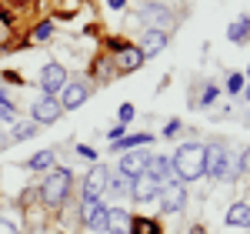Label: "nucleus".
Segmentation results:
<instances>
[{"label":"nucleus","mask_w":250,"mask_h":234,"mask_svg":"<svg viewBox=\"0 0 250 234\" xmlns=\"http://www.w3.org/2000/svg\"><path fill=\"white\" fill-rule=\"evenodd\" d=\"M187 234H207V231H204V224H193V228H190Z\"/></svg>","instance_id":"nucleus-37"},{"label":"nucleus","mask_w":250,"mask_h":234,"mask_svg":"<svg viewBox=\"0 0 250 234\" xmlns=\"http://www.w3.org/2000/svg\"><path fill=\"white\" fill-rule=\"evenodd\" d=\"M204 177L210 181H240L237 164L227 154V144H204Z\"/></svg>","instance_id":"nucleus-2"},{"label":"nucleus","mask_w":250,"mask_h":234,"mask_svg":"<svg viewBox=\"0 0 250 234\" xmlns=\"http://www.w3.org/2000/svg\"><path fill=\"white\" fill-rule=\"evenodd\" d=\"M120 137H127V127H124V124H117V127H110V134H107V140H110V144H117Z\"/></svg>","instance_id":"nucleus-31"},{"label":"nucleus","mask_w":250,"mask_h":234,"mask_svg":"<svg viewBox=\"0 0 250 234\" xmlns=\"http://www.w3.org/2000/svg\"><path fill=\"white\" fill-rule=\"evenodd\" d=\"M244 77H247V80H250V67H247V74H244Z\"/></svg>","instance_id":"nucleus-40"},{"label":"nucleus","mask_w":250,"mask_h":234,"mask_svg":"<svg viewBox=\"0 0 250 234\" xmlns=\"http://www.w3.org/2000/svg\"><path fill=\"white\" fill-rule=\"evenodd\" d=\"M34 134H37V124L27 117V120H17V124H14V131H10V140H14V144H20V140H30Z\"/></svg>","instance_id":"nucleus-22"},{"label":"nucleus","mask_w":250,"mask_h":234,"mask_svg":"<svg viewBox=\"0 0 250 234\" xmlns=\"http://www.w3.org/2000/svg\"><path fill=\"white\" fill-rule=\"evenodd\" d=\"M77 154L87 157V161H97V151H94V147H87V144H77Z\"/></svg>","instance_id":"nucleus-34"},{"label":"nucleus","mask_w":250,"mask_h":234,"mask_svg":"<svg viewBox=\"0 0 250 234\" xmlns=\"http://www.w3.org/2000/svg\"><path fill=\"white\" fill-rule=\"evenodd\" d=\"M157 194H160V181H154L150 174H140L130 187V197L137 204H150V201H157Z\"/></svg>","instance_id":"nucleus-14"},{"label":"nucleus","mask_w":250,"mask_h":234,"mask_svg":"<svg viewBox=\"0 0 250 234\" xmlns=\"http://www.w3.org/2000/svg\"><path fill=\"white\" fill-rule=\"evenodd\" d=\"M173 134H180V120H177V117L164 124V137H173Z\"/></svg>","instance_id":"nucleus-32"},{"label":"nucleus","mask_w":250,"mask_h":234,"mask_svg":"<svg viewBox=\"0 0 250 234\" xmlns=\"http://www.w3.org/2000/svg\"><path fill=\"white\" fill-rule=\"evenodd\" d=\"M237 171H240V177H250V147L240 151V157H237Z\"/></svg>","instance_id":"nucleus-30"},{"label":"nucleus","mask_w":250,"mask_h":234,"mask_svg":"<svg viewBox=\"0 0 250 234\" xmlns=\"http://www.w3.org/2000/svg\"><path fill=\"white\" fill-rule=\"evenodd\" d=\"M0 120L3 124H17V107L10 100H0Z\"/></svg>","instance_id":"nucleus-29"},{"label":"nucleus","mask_w":250,"mask_h":234,"mask_svg":"<svg viewBox=\"0 0 250 234\" xmlns=\"http://www.w3.org/2000/svg\"><path fill=\"white\" fill-rule=\"evenodd\" d=\"M217 97H220V87H217V84H204V87H200V94L193 97V104H200V107H210Z\"/></svg>","instance_id":"nucleus-25"},{"label":"nucleus","mask_w":250,"mask_h":234,"mask_svg":"<svg viewBox=\"0 0 250 234\" xmlns=\"http://www.w3.org/2000/svg\"><path fill=\"white\" fill-rule=\"evenodd\" d=\"M134 117H137V107L130 104V100H124V104L117 107V124H124V127H127V124H130Z\"/></svg>","instance_id":"nucleus-28"},{"label":"nucleus","mask_w":250,"mask_h":234,"mask_svg":"<svg viewBox=\"0 0 250 234\" xmlns=\"http://www.w3.org/2000/svg\"><path fill=\"white\" fill-rule=\"evenodd\" d=\"M117 70H114V57H97L94 60V80H110Z\"/></svg>","instance_id":"nucleus-24"},{"label":"nucleus","mask_w":250,"mask_h":234,"mask_svg":"<svg viewBox=\"0 0 250 234\" xmlns=\"http://www.w3.org/2000/svg\"><path fill=\"white\" fill-rule=\"evenodd\" d=\"M147 161H150V151L147 147H140V151H127V154L120 157V174H127L130 181H137V177L147 171Z\"/></svg>","instance_id":"nucleus-11"},{"label":"nucleus","mask_w":250,"mask_h":234,"mask_svg":"<svg viewBox=\"0 0 250 234\" xmlns=\"http://www.w3.org/2000/svg\"><path fill=\"white\" fill-rule=\"evenodd\" d=\"M244 97H247V104H250V80H247V87H244Z\"/></svg>","instance_id":"nucleus-38"},{"label":"nucleus","mask_w":250,"mask_h":234,"mask_svg":"<svg viewBox=\"0 0 250 234\" xmlns=\"http://www.w3.org/2000/svg\"><path fill=\"white\" fill-rule=\"evenodd\" d=\"M63 87H67V67L57 64V60L43 64V67H40V91L50 94V97H57Z\"/></svg>","instance_id":"nucleus-7"},{"label":"nucleus","mask_w":250,"mask_h":234,"mask_svg":"<svg viewBox=\"0 0 250 234\" xmlns=\"http://www.w3.org/2000/svg\"><path fill=\"white\" fill-rule=\"evenodd\" d=\"M107 177H110L107 164L94 161V164H90V171H87V177H83V191H80V201H100V197L107 194Z\"/></svg>","instance_id":"nucleus-6"},{"label":"nucleus","mask_w":250,"mask_h":234,"mask_svg":"<svg viewBox=\"0 0 250 234\" xmlns=\"http://www.w3.org/2000/svg\"><path fill=\"white\" fill-rule=\"evenodd\" d=\"M130 234H160V221L157 217H134Z\"/></svg>","instance_id":"nucleus-23"},{"label":"nucleus","mask_w":250,"mask_h":234,"mask_svg":"<svg viewBox=\"0 0 250 234\" xmlns=\"http://www.w3.org/2000/svg\"><path fill=\"white\" fill-rule=\"evenodd\" d=\"M54 164H57L54 151H37L30 161H23V167H30V171H54Z\"/></svg>","instance_id":"nucleus-21"},{"label":"nucleus","mask_w":250,"mask_h":234,"mask_svg":"<svg viewBox=\"0 0 250 234\" xmlns=\"http://www.w3.org/2000/svg\"><path fill=\"white\" fill-rule=\"evenodd\" d=\"M80 221L90 231L107 234V204L104 201H80Z\"/></svg>","instance_id":"nucleus-8"},{"label":"nucleus","mask_w":250,"mask_h":234,"mask_svg":"<svg viewBox=\"0 0 250 234\" xmlns=\"http://www.w3.org/2000/svg\"><path fill=\"white\" fill-rule=\"evenodd\" d=\"M157 204H160L164 214H180L184 204H187V184H184V181H167V184H160Z\"/></svg>","instance_id":"nucleus-5"},{"label":"nucleus","mask_w":250,"mask_h":234,"mask_svg":"<svg viewBox=\"0 0 250 234\" xmlns=\"http://www.w3.org/2000/svg\"><path fill=\"white\" fill-rule=\"evenodd\" d=\"M134 214L124 208H107V234H130Z\"/></svg>","instance_id":"nucleus-16"},{"label":"nucleus","mask_w":250,"mask_h":234,"mask_svg":"<svg viewBox=\"0 0 250 234\" xmlns=\"http://www.w3.org/2000/svg\"><path fill=\"white\" fill-rule=\"evenodd\" d=\"M87 97H90V87H87L83 80H77V84H70V80H67V87L60 91L57 100H60V107H63V111H77Z\"/></svg>","instance_id":"nucleus-13"},{"label":"nucleus","mask_w":250,"mask_h":234,"mask_svg":"<svg viewBox=\"0 0 250 234\" xmlns=\"http://www.w3.org/2000/svg\"><path fill=\"white\" fill-rule=\"evenodd\" d=\"M140 67H144V54L137 50V44H124L114 54V70L117 74H134Z\"/></svg>","instance_id":"nucleus-10"},{"label":"nucleus","mask_w":250,"mask_h":234,"mask_svg":"<svg viewBox=\"0 0 250 234\" xmlns=\"http://www.w3.org/2000/svg\"><path fill=\"white\" fill-rule=\"evenodd\" d=\"M144 174H150L154 181H160V184H167V181H177V174H173V161L167 154H150V161H147V171Z\"/></svg>","instance_id":"nucleus-15"},{"label":"nucleus","mask_w":250,"mask_h":234,"mask_svg":"<svg viewBox=\"0 0 250 234\" xmlns=\"http://www.w3.org/2000/svg\"><path fill=\"white\" fill-rule=\"evenodd\" d=\"M0 100H7V91H3V80H0Z\"/></svg>","instance_id":"nucleus-39"},{"label":"nucleus","mask_w":250,"mask_h":234,"mask_svg":"<svg viewBox=\"0 0 250 234\" xmlns=\"http://www.w3.org/2000/svg\"><path fill=\"white\" fill-rule=\"evenodd\" d=\"M50 37H54V20L37 23V27H34V34H30V40H34V44H43V40H50Z\"/></svg>","instance_id":"nucleus-27"},{"label":"nucleus","mask_w":250,"mask_h":234,"mask_svg":"<svg viewBox=\"0 0 250 234\" xmlns=\"http://www.w3.org/2000/svg\"><path fill=\"white\" fill-rule=\"evenodd\" d=\"M130 187H134V181H130L127 174H120V171H114V174L107 177V194L110 197H127Z\"/></svg>","instance_id":"nucleus-20"},{"label":"nucleus","mask_w":250,"mask_h":234,"mask_svg":"<svg viewBox=\"0 0 250 234\" xmlns=\"http://www.w3.org/2000/svg\"><path fill=\"white\" fill-rule=\"evenodd\" d=\"M107 7H110V10H124V7H127V0H107Z\"/></svg>","instance_id":"nucleus-36"},{"label":"nucleus","mask_w":250,"mask_h":234,"mask_svg":"<svg viewBox=\"0 0 250 234\" xmlns=\"http://www.w3.org/2000/svg\"><path fill=\"white\" fill-rule=\"evenodd\" d=\"M227 228H250V201H237L227 208Z\"/></svg>","instance_id":"nucleus-18"},{"label":"nucleus","mask_w":250,"mask_h":234,"mask_svg":"<svg viewBox=\"0 0 250 234\" xmlns=\"http://www.w3.org/2000/svg\"><path fill=\"white\" fill-rule=\"evenodd\" d=\"M167 44H170V34H164V30H144L137 50L144 54V60H150V57H157V54H164Z\"/></svg>","instance_id":"nucleus-12"},{"label":"nucleus","mask_w":250,"mask_h":234,"mask_svg":"<svg viewBox=\"0 0 250 234\" xmlns=\"http://www.w3.org/2000/svg\"><path fill=\"white\" fill-rule=\"evenodd\" d=\"M70 191H74V174H70L67 167H54V171H47L43 184H40V201H43L47 208L60 211V208L67 204Z\"/></svg>","instance_id":"nucleus-3"},{"label":"nucleus","mask_w":250,"mask_h":234,"mask_svg":"<svg viewBox=\"0 0 250 234\" xmlns=\"http://www.w3.org/2000/svg\"><path fill=\"white\" fill-rule=\"evenodd\" d=\"M7 37H10V20H7V17H0V44H3Z\"/></svg>","instance_id":"nucleus-35"},{"label":"nucleus","mask_w":250,"mask_h":234,"mask_svg":"<svg viewBox=\"0 0 250 234\" xmlns=\"http://www.w3.org/2000/svg\"><path fill=\"white\" fill-rule=\"evenodd\" d=\"M0 234H20V231H17V224H14V221L0 217Z\"/></svg>","instance_id":"nucleus-33"},{"label":"nucleus","mask_w":250,"mask_h":234,"mask_svg":"<svg viewBox=\"0 0 250 234\" xmlns=\"http://www.w3.org/2000/svg\"><path fill=\"white\" fill-rule=\"evenodd\" d=\"M227 40L230 44H247L250 40V17L244 14V17L230 20V27H227Z\"/></svg>","instance_id":"nucleus-19"},{"label":"nucleus","mask_w":250,"mask_h":234,"mask_svg":"<svg viewBox=\"0 0 250 234\" xmlns=\"http://www.w3.org/2000/svg\"><path fill=\"white\" fill-rule=\"evenodd\" d=\"M170 161H173V174H177V181L193 184V181L204 177V144H197V140L180 144Z\"/></svg>","instance_id":"nucleus-1"},{"label":"nucleus","mask_w":250,"mask_h":234,"mask_svg":"<svg viewBox=\"0 0 250 234\" xmlns=\"http://www.w3.org/2000/svg\"><path fill=\"white\" fill-rule=\"evenodd\" d=\"M63 117V107H60V100L57 97H50V94H43V97L30 107V120L34 124H54V120H60Z\"/></svg>","instance_id":"nucleus-9"},{"label":"nucleus","mask_w":250,"mask_h":234,"mask_svg":"<svg viewBox=\"0 0 250 234\" xmlns=\"http://www.w3.org/2000/svg\"><path fill=\"white\" fill-rule=\"evenodd\" d=\"M137 20H140L147 30H164V34L173 27V14L164 7V3H157V0L140 3V7H137Z\"/></svg>","instance_id":"nucleus-4"},{"label":"nucleus","mask_w":250,"mask_h":234,"mask_svg":"<svg viewBox=\"0 0 250 234\" xmlns=\"http://www.w3.org/2000/svg\"><path fill=\"white\" fill-rule=\"evenodd\" d=\"M154 140H157L154 134L140 131V134H127V137H120L117 144H110V151H117V154H127V151H140V147H150Z\"/></svg>","instance_id":"nucleus-17"},{"label":"nucleus","mask_w":250,"mask_h":234,"mask_svg":"<svg viewBox=\"0 0 250 234\" xmlns=\"http://www.w3.org/2000/svg\"><path fill=\"white\" fill-rule=\"evenodd\" d=\"M244 87H247V77H244L240 70L227 74V84H224V91H227V94H244Z\"/></svg>","instance_id":"nucleus-26"}]
</instances>
